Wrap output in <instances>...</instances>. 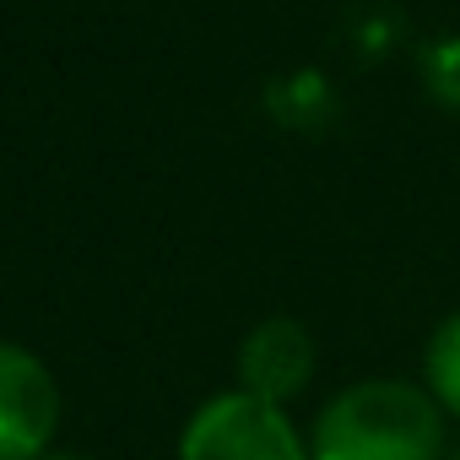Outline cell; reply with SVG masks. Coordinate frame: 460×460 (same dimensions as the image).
<instances>
[{
    "instance_id": "6da1fadb",
    "label": "cell",
    "mask_w": 460,
    "mask_h": 460,
    "mask_svg": "<svg viewBox=\"0 0 460 460\" xmlns=\"http://www.w3.org/2000/svg\"><path fill=\"white\" fill-rule=\"evenodd\" d=\"M314 460H449V417L422 379L368 374L320 401L309 417Z\"/></svg>"
},
{
    "instance_id": "7a4b0ae2",
    "label": "cell",
    "mask_w": 460,
    "mask_h": 460,
    "mask_svg": "<svg viewBox=\"0 0 460 460\" xmlns=\"http://www.w3.org/2000/svg\"><path fill=\"white\" fill-rule=\"evenodd\" d=\"M173 460H314V455H309V428L293 417V406L261 401L234 385L206 395L184 417Z\"/></svg>"
},
{
    "instance_id": "3957f363",
    "label": "cell",
    "mask_w": 460,
    "mask_h": 460,
    "mask_svg": "<svg viewBox=\"0 0 460 460\" xmlns=\"http://www.w3.org/2000/svg\"><path fill=\"white\" fill-rule=\"evenodd\" d=\"M66 417V390L55 368L22 347L0 336V460H39L55 449Z\"/></svg>"
},
{
    "instance_id": "277c9868",
    "label": "cell",
    "mask_w": 460,
    "mask_h": 460,
    "mask_svg": "<svg viewBox=\"0 0 460 460\" xmlns=\"http://www.w3.org/2000/svg\"><path fill=\"white\" fill-rule=\"evenodd\" d=\"M314 368H320L314 336L293 314L255 320L244 331L239 352H234V385L250 390V395H261V401H277V406H293L314 385Z\"/></svg>"
},
{
    "instance_id": "5b68a950",
    "label": "cell",
    "mask_w": 460,
    "mask_h": 460,
    "mask_svg": "<svg viewBox=\"0 0 460 460\" xmlns=\"http://www.w3.org/2000/svg\"><path fill=\"white\" fill-rule=\"evenodd\" d=\"M417 379H422L428 395L444 406V417L460 422V309H449V314L422 336Z\"/></svg>"
},
{
    "instance_id": "8992f818",
    "label": "cell",
    "mask_w": 460,
    "mask_h": 460,
    "mask_svg": "<svg viewBox=\"0 0 460 460\" xmlns=\"http://www.w3.org/2000/svg\"><path fill=\"white\" fill-rule=\"evenodd\" d=\"M417 82H422L428 103H438L444 114H460V33H438L422 44Z\"/></svg>"
},
{
    "instance_id": "52a82bcc",
    "label": "cell",
    "mask_w": 460,
    "mask_h": 460,
    "mask_svg": "<svg viewBox=\"0 0 460 460\" xmlns=\"http://www.w3.org/2000/svg\"><path fill=\"white\" fill-rule=\"evenodd\" d=\"M39 460H93V455H76V449H60V444H55V449H49V455H39Z\"/></svg>"
},
{
    "instance_id": "ba28073f",
    "label": "cell",
    "mask_w": 460,
    "mask_h": 460,
    "mask_svg": "<svg viewBox=\"0 0 460 460\" xmlns=\"http://www.w3.org/2000/svg\"><path fill=\"white\" fill-rule=\"evenodd\" d=\"M449 460H460V449H455V455H449Z\"/></svg>"
}]
</instances>
